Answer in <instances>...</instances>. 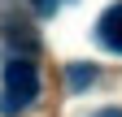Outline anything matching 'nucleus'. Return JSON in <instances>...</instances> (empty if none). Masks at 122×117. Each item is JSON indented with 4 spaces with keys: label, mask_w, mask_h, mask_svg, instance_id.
Segmentation results:
<instances>
[{
    "label": "nucleus",
    "mask_w": 122,
    "mask_h": 117,
    "mask_svg": "<svg viewBox=\"0 0 122 117\" xmlns=\"http://www.w3.org/2000/svg\"><path fill=\"white\" fill-rule=\"evenodd\" d=\"M39 95V74L30 61H9L5 65V87H0V113L13 117V113H26Z\"/></svg>",
    "instance_id": "obj_1"
},
{
    "label": "nucleus",
    "mask_w": 122,
    "mask_h": 117,
    "mask_svg": "<svg viewBox=\"0 0 122 117\" xmlns=\"http://www.w3.org/2000/svg\"><path fill=\"white\" fill-rule=\"evenodd\" d=\"M96 39H100V48L122 52V0L100 13V22H96Z\"/></svg>",
    "instance_id": "obj_2"
},
{
    "label": "nucleus",
    "mask_w": 122,
    "mask_h": 117,
    "mask_svg": "<svg viewBox=\"0 0 122 117\" xmlns=\"http://www.w3.org/2000/svg\"><path fill=\"white\" fill-rule=\"evenodd\" d=\"M66 82H70V91H83V87H92V82H96V65H83V61L66 65Z\"/></svg>",
    "instance_id": "obj_3"
},
{
    "label": "nucleus",
    "mask_w": 122,
    "mask_h": 117,
    "mask_svg": "<svg viewBox=\"0 0 122 117\" xmlns=\"http://www.w3.org/2000/svg\"><path fill=\"white\" fill-rule=\"evenodd\" d=\"M66 4H70V0H35V9L44 13V18H52V13H57V9H66Z\"/></svg>",
    "instance_id": "obj_4"
},
{
    "label": "nucleus",
    "mask_w": 122,
    "mask_h": 117,
    "mask_svg": "<svg viewBox=\"0 0 122 117\" xmlns=\"http://www.w3.org/2000/svg\"><path fill=\"white\" fill-rule=\"evenodd\" d=\"M92 117H122V108H100V113H92Z\"/></svg>",
    "instance_id": "obj_5"
}]
</instances>
